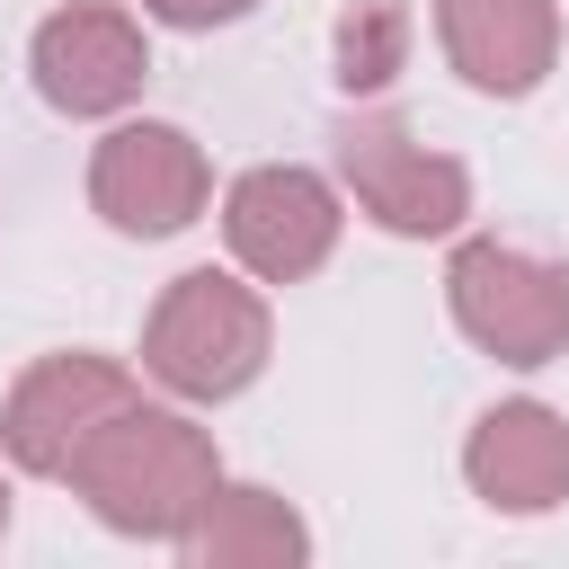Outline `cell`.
<instances>
[{
  "label": "cell",
  "instance_id": "obj_6",
  "mask_svg": "<svg viewBox=\"0 0 569 569\" xmlns=\"http://www.w3.org/2000/svg\"><path fill=\"white\" fill-rule=\"evenodd\" d=\"M338 222H347L338 187H329L320 169H302V160H258V169H240L231 196H222V240H231V258H240L258 284H302V276H320L329 249H338Z\"/></svg>",
  "mask_w": 569,
  "mask_h": 569
},
{
  "label": "cell",
  "instance_id": "obj_14",
  "mask_svg": "<svg viewBox=\"0 0 569 569\" xmlns=\"http://www.w3.org/2000/svg\"><path fill=\"white\" fill-rule=\"evenodd\" d=\"M0 533H9V480H0Z\"/></svg>",
  "mask_w": 569,
  "mask_h": 569
},
{
  "label": "cell",
  "instance_id": "obj_2",
  "mask_svg": "<svg viewBox=\"0 0 569 569\" xmlns=\"http://www.w3.org/2000/svg\"><path fill=\"white\" fill-rule=\"evenodd\" d=\"M267 347H276L267 293L240 284V276H222V267L169 276L160 302H151V320H142V373L169 400H240L267 373Z\"/></svg>",
  "mask_w": 569,
  "mask_h": 569
},
{
  "label": "cell",
  "instance_id": "obj_3",
  "mask_svg": "<svg viewBox=\"0 0 569 569\" xmlns=\"http://www.w3.org/2000/svg\"><path fill=\"white\" fill-rule=\"evenodd\" d=\"M445 302H453V329L516 373L569 356V267L560 258H533L516 240H462L445 258Z\"/></svg>",
  "mask_w": 569,
  "mask_h": 569
},
{
  "label": "cell",
  "instance_id": "obj_10",
  "mask_svg": "<svg viewBox=\"0 0 569 569\" xmlns=\"http://www.w3.org/2000/svg\"><path fill=\"white\" fill-rule=\"evenodd\" d=\"M436 44L480 98H525L560 62V0H436Z\"/></svg>",
  "mask_w": 569,
  "mask_h": 569
},
{
  "label": "cell",
  "instance_id": "obj_4",
  "mask_svg": "<svg viewBox=\"0 0 569 569\" xmlns=\"http://www.w3.org/2000/svg\"><path fill=\"white\" fill-rule=\"evenodd\" d=\"M338 178L391 240H445L471 213V169L453 151H427L400 116H356L338 133Z\"/></svg>",
  "mask_w": 569,
  "mask_h": 569
},
{
  "label": "cell",
  "instance_id": "obj_9",
  "mask_svg": "<svg viewBox=\"0 0 569 569\" xmlns=\"http://www.w3.org/2000/svg\"><path fill=\"white\" fill-rule=\"evenodd\" d=\"M462 480L498 516H551L569 498V418L551 400H498L462 436Z\"/></svg>",
  "mask_w": 569,
  "mask_h": 569
},
{
  "label": "cell",
  "instance_id": "obj_13",
  "mask_svg": "<svg viewBox=\"0 0 569 569\" xmlns=\"http://www.w3.org/2000/svg\"><path fill=\"white\" fill-rule=\"evenodd\" d=\"M258 0H142V18H160V27H187V36H204V27H231V18H249Z\"/></svg>",
  "mask_w": 569,
  "mask_h": 569
},
{
  "label": "cell",
  "instance_id": "obj_7",
  "mask_svg": "<svg viewBox=\"0 0 569 569\" xmlns=\"http://www.w3.org/2000/svg\"><path fill=\"white\" fill-rule=\"evenodd\" d=\"M124 400H142L133 391V373L116 365V356H36L18 382H9V400H0V453L27 471V480H62L71 471V453L124 409Z\"/></svg>",
  "mask_w": 569,
  "mask_h": 569
},
{
  "label": "cell",
  "instance_id": "obj_11",
  "mask_svg": "<svg viewBox=\"0 0 569 569\" xmlns=\"http://www.w3.org/2000/svg\"><path fill=\"white\" fill-rule=\"evenodd\" d=\"M178 551H187L196 569H302V560H311V525H302L276 489L222 480L213 507L196 516V533H187Z\"/></svg>",
  "mask_w": 569,
  "mask_h": 569
},
{
  "label": "cell",
  "instance_id": "obj_12",
  "mask_svg": "<svg viewBox=\"0 0 569 569\" xmlns=\"http://www.w3.org/2000/svg\"><path fill=\"white\" fill-rule=\"evenodd\" d=\"M400 62H409V9L400 0H356L338 18V89L373 98V89L400 80Z\"/></svg>",
  "mask_w": 569,
  "mask_h": 569
},
{
  "label": "cell",
  "instance_id": "obj_8",
  "mask_svg": "<svg viewBox=\"0 0 569 569\" xmlns=\"http://www.w3.org/2000/svg\"><path fill=\"white\" fill-rule=\"evenodd\" d=\"M27 71H36V98L53 116H124L151 80V44H142V18L116 9V0H62L36 36H27Z\"/></svg>",
  "mask_w": 569,
  "mask_h": 569
},
{
  "label": "cell",
  "instance_id": "obj_1",
  "mask_svg": "<svg viewBox=\"0 0 569 569\" xmlns=\"http://www.w3.org/2000/svg\"><path fill=\"white\" fill-rule=\"evenodd\" d=\"M71 498L124 533V542H187L196 516L213 507L222 489V453L213 436L187 418V409H160V400H124L80 453H71Z\"/></svg>",
  "mask_w": 569,
  "mask_h": 569
},
{
  "label": "cell",
  "instance_id": "obj_5",
  "mask_svg": "<svg viewBox=\"0 0 569 569\" xmlns=\"http://www.w3.org/2000/svg\"><path fill=\"white\" fill-rule=\"evenodd\" d=\"M204 196H213V169H204V151H196L187 124L133 116V124H116V133L89 151V204H98V222L124 231V240H169V231H187V222L204 213Z\"/></svg>",
  "mask_w": 569,
  "mask_h": 569
}]
</instances>
